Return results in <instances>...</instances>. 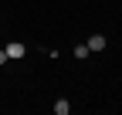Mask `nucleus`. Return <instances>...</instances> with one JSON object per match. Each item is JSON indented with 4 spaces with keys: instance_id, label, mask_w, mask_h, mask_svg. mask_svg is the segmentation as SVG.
<instances>
[{
    "instance_id": "4",
    "label": "nucleus",
    "mask_w": 122,
    "mask_h": 115,
    "mask_svg": "<svg viewBox=\"0 0 122 115\" xmlns=\"http://www.w3.org/2000/svg\"><path fill=\"white\" fill-rule=\"evenodd\" d=\"M92 51H88V44H78V48H75V58H88Z\"/></svg>"
},
{
    "instance_id": "5",
    "label": "nucleus",
    "mask_w": 122,
    "mask_h": 115,
    "mask_svg": "<svg viewBox=\"0 0 122 115\" xmlns=\"http://www.w3.org/2000/svg\"><path fill=\"white\" fill-rule=\"evenodd\" d=\"M10 61V58H7V51H0V64H7Z\"/></svg>"
},
{
    "instance_id": "1",
    "label": "nucleus",
    "mask_w": 122,
    "mask_h": 115,
    "mask_svg": "<svg viewBox=\"0 0 122 115\" xmlns=\"http://www.w3.org/2000/svg\"><path fill=\"white\" fill-rule=\"evenodd\" d=\"M4 51H7V58H14V61H20V58H24V44H20V41H10Z\"/></svg>"
},
{
    "instance_id": "3",
    "label": "nucleus",
    "mask_w": 122,
    "mask_h": 115,
    "mask_svg": "<svg viewBox=\"0 0 122 115\" xmlns=\"http://www.w3.org/2000/svg\"><path fill=\"white\" fill-rule=\"evenodd\" d=\"M54 112L58 115H68L71 112V102H68V98H58V102H54Z\"/></svg>"
},
{
    "instance_id": "2",
    "label": "nucleus",
    "mask_w": 122,
    "mask_h": 115,
    "mask_svg": "<svg viewBox=\"0 0 122 115\" xmlns=\"http://www.w3.org/2000/svg\"><path fill=\"white\" fill-rule=\"evenodd\" d=\"M88 51H105V37L102 34H92L88 37Z\"/></svg>"
}]
</instances>
